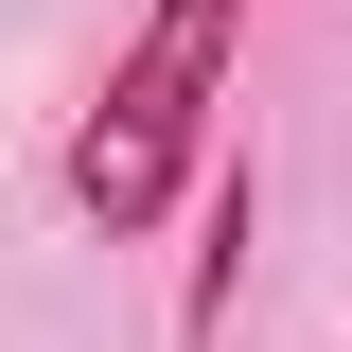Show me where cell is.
I'll list each match as a JSON object with an SVG mask.
<instances>
[{
  "label": "cell",
  "instance_id": "obj_1",
  "mask_svg": "<svg viewBox=\"0 0 352 352\" xmlns=\"http://www.w3.org/2000/svg\"><path fill=\"white\" fill-rule=\"evenodd\" d=\"M229 71H247V0H141V36L106 53V88H88V124H71V212L106 229V247H141V229L194 194Z\"/></svg>",
  "mask_w": 352,
  "mask_h": 352
}]
</instances>
